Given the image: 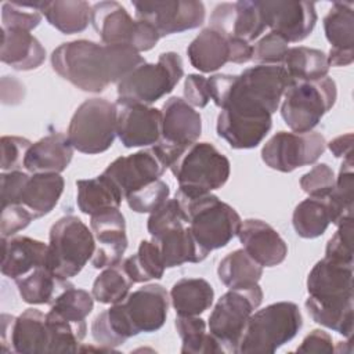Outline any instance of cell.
<instances>
[{
    "instance_id": "cell-1",
    "label": "cell",
    "mask_w": 354,
    "mask_h": 354,
    "mask_svg": "<svg viewBox=\"0 0 354 354\" xmlns=\"http://www.w3.org/2000/svg\"><path fill=\"white\" fill-rule=\"evenodd\" d=\"M144 62V57L129 46L100 44L86 39L62 43L51 54L53 69L87 93L104 91Z\"/></svg>"
},
{
    "instance_id": "cell-2",
    "label": "cell",
    "mask_w": 354,
    "mask_h": 354,
    "mask_svg": "<svg viewBox=\"0 0 354 354\" xmlns=\"http://www.w3.org/2000/svg\"><path fill=\"white\" fill-rule=\"evenodd\" d=\"M167 310V290L159 283H148L100 313L91 324V336L100 346L115 350L129 337L160 329Z\"/></svg>"
},
{
    "instance_id": "cell-3",
    "label": "cell",
    "mask_w": 354,
    "mask_h": 354,
    "mask_svg": "<svg viewBox=\"0 0 354 354\" xmlns=\"http://www.w3.org/2000/svg\"><path fill=\"white\" fill-rule=\"evenodd\" d=\"M307 292L304 306L313 321L350 339L353 335V264L324 257L307 277Z\"/></svg>"
},
{
    "instance_id": "cell-4",
    "label": "cell",
    "mask_w": 354,
    "mask_h": 354,
    "mask_svg": "<svg viewBox=\"0 0 354 354\" xmlns=\"http://www.w3.org/2000/svg\"><path fill=\"white\" fill-rule=\"evenodd\" d=\"M228 79L217 106L221 111L256 116L277 112L289 84L282 65H256Z\"/></svg>"
},
{
    "instance_id": "cell-5",
    "label": "cell",
    "mask_w": 354,
    "mask_h": 354,
    "mask_svg": "<svg viewBox=\"0 0 354 354\" xmlns=\"http://www.w3.org/2000/svg\"><path fill=\"white\" fill-rule=\"evenodd\" d=\"M183 207L185 223L198 242L207 253L224 248L238 235L241 217L236 210L213 194L184 196L176 192Z\"/></svg>"
},
{
    "instance_id": "cell-6",
    "label": "cell",
    "mask_w": 354,
    "mask_h": 354,
    "mask_svg": "<svg viewBox=\"0 0 354 354\" xmlns=\"http://www.w3.org/2000/svg\"><path fill=\"white\" fill-rule=\"evenodd\" d=\"M169 169L178 183L177 194L199 196L221 188L231 171L230 160L210 142H194L183 149Z\"/></svg>"
},
{
    "instance_id": "cell-7",
    "label": "cell",
    "mask_w": 354,
    "mask_h": 354,
    "mask_svg": "<svg viewBox=\"0 0 354 354\" xmlns=\"http://www.w3.org/2000/svg\"><path fill=\"white\" fill-rule=\"evenodd\" d=\"M301 325L303 318L297 304L290 301L268 304L249 317L235 354L275 353L297 335Z\"/></svg>"
},
{
    "instance_id": "cell-8",
    "label": "cell",
    "mask_w": 354,
    "mask_h": 354,
    "mask_svg": "<svg viewBox=\"0 0 354 354\" xmlns=\"http://www.w3.org/2000/svg\"><path fill=\"white\" fill-rule=\"evenodd\" d=\"M95 250L93 231L76 216H64L50 230L46 267L58 278L76 277Z\"/></svg>"
},
{
    "instance_id": "cell-9",
    "label": "cell",
    "mask_w": 354,
    "mask_h": 354,
    "mask_svg": "<svg viewBox=\"0 0 354 354\" xmlns=\"http://www.w3.org/2000/svg\"><path fill=\"white\" fill-rule=\"evenodd\" d=\"M337 90L332 77L290 82L283 93L281 116L295 133H308L336 102Z\"/></svg>"
},
{
    "instance_id": "cell-10",
    "label": "cell",
    "mask_w": 354,
    "mask_h": 354,
    "mask_svg": "<svg viewBox=\"0 0 354 354\" xmlns=\"http://www.w3.org/2000/svg\"><path fill=\"white\" fill-rule=\"evenodd\" d=\"M184 75L183 61L177 53H162L156 64L137 66L118 83L116 104L151 105L171 93Z\"/></svg>"
},
{
    "instance_id": "cell-11",
    "label": "cell",
    "mask_w": 354,
    "mask_h": 354,
    "mask_svg": "<svg viewBox=\"0 0 354 354\" xmlns=\"http://www.w3.org/2000/svg\"><path fill=\"white\" fill-rule=\"evenodd\" d=\"M118 105L105 98H90L77 106L69 126L68 140L73 149L95 155L111 148L116 137Z\"/></svg>"
},
{
    "instance_id": "cell-12",
    "label": "cell",
    "mask_w": 354,
    "mask_h": 354,
    "mask_svg": "<svg viewBox=\"0 0 354 354\" xmlns=\"http://www.w3.org/2000/svg\"><path fill=\"white\" fill-rule=\"evenodd\" d=\"M91 25L102 44L129 46L137 53L153 48L160 39L149 24L133 19L118 1H100L91 7Z\"/></svg>"
},
{
    "instance_id": "cell-13",
    "label": "cell",
    "mask_w": 354,
    "mask_h": 354,
    "mask_svg": "<svg viewBox=\"0 0 354 354\" xmlns=\"http://www.w3.org/2000/svg\"><path fill=\"white\" fill-rule=\"evenodd\" d=\"M263 301L259 285L248 289H230L214 304L209 315V332L221 343L225 353H235L241 333L254 310Z\"/></svg>"
},
{
    "instance_id": "cell-14",
    "label": "cell",
    "mask_w": 354,
    "mask_h": 354,
    "mask_svg": "<svg viewBox=\"0 0 354 354\" xmlns=\"http://www.w3.org/2000/svg\"><path fill=\"white\" fill-rule=\"evenodd\" d=\"M326 141L318 131H278L261 149L263 162L278 171L290 173L297 167L315 163L325 152Z\"/></svg>"
},
{
    "instance_id": "cell-15",
    "label": "cell",
    "mask_w": 354,
    "mask_h": 354,
    "mask_svg": "<svg viewBox=\"0 0 354 354\" xmlns=\"http://www.w3.org/2000/svg\"><path fill=\"white\" fill-rule=\"evenodd\" d=\"M169 167V159L155 144L127 156L116 158L102 171L120 191L123 198L129 194L159 180Z\"/></svg>"
},
{
    "instance_id": "cell-16",
    "label": "cell",
    "mask_w": 354,
    "mask_h": 354,
    "mask_svg": "<svg viewBox=\"0 0 354 354\" xmlns=\"http://www.w3.org/2000/svg\"><path fill=\"white\" fill-rule=\"evenodd\" d=\"M136 19L155 28L160 37L199 28L205 22V6L195 0L133 1Z\"/></svg>"
},
{
    "instance_id": "cell-17",
    "label": "cell",
    "mask_w": 354,
    "mask_h": 354,
    "mask_svg": "<svg viewBox=\"0 0 354 354\" xmlns=\"http://www.w3.org/2000/svg\"><path fill=\"white\" fill-rule=\"evenodd\" d=\"M162 134L156 144L167 156L169 166L202 133V119L192 105L180 97H170L162 106Z\"/></svg>"
},
{
    "instance_id": "cell-18",
    "label": "cell",
    "mask_w": 354,
    "mask_h": 354,
    "mask_svg": "<svg viewBox=\"0 0 354 354\" xmlns=\"http://www.w3.org/2000/svg\"><path fill=\"white\" fill-rule=\"evenodd\" d=\"M1 350L18 354L50 353V330L46 314L26 308L18 317L1 314Z\"/></svg>"
},
{
    "instance_id": "cell-19",
    "label": "cell",
    "mask_w": 354,
    "mask_h": 354,
    "mask_svg": "<svg viewBox=\"0 0 354 354\" xmlns=\"http://www.w3.org/2000/svg\"><path fill=\"white\" fill-rule=\"evenodd\" d=\"M259 7L266 26L288 43L308 37L317 22L315 4L311 1H259Z\"/></svg>"
},
{
    "instance_id": "cell-20",
    "label": "cell",
    "mask_w": 354,
    "mask_h": 354,
    "mask_svg": "<svg viewBox=\"0 0 354 354\" xmlns=\"http://www.w3.org/2000/svg\"><path fill=\"white\" fill-rule=\"evenodd\" d=\"M90 217V227L95 239V250L91 257L93 267L106 268L119 264L127 249L124 216L119 207H113Z\"/></svg>"
},
{
    "instance_id": "cell-21",
    "label": "cell",
    "mask_w": 354,
    "mask_h": 354,
    "mask_svg": "<svg viewBox=\"0 0 354 354\" xmlns=\"http://www.w3.org/2000/svg\"><path fill=\"white\" fill-rule=\"evenodd\" d=\"M116 136L126 148L152 147L162 134V112L142 104H116Z\"/></svg>"
},
{
    "instance_id": "cell-22",
    "label": "cell",
    "mask_w": 354,
    "mask_h": 354,
    "mask_svg": "<svg viewBox=\"0 0 354 354\" xmlns=\"http://www.w3.org/2000/svg\"><path fill=\"white\" fill-rule=\"evenodd\" d=\"M210 26L248 43L256 40L267 28L259 1L249 0L218 4L212 12Z\"/></svg>"
},
{
    "instance_id": "cell-23",
    "label": "cell",
    "mask_w": 354,
    "mask_h": 354,
    "mask_svg": "<svg viewBox=\"0 0 354 354\" xmlns=\"http://www.w3.org/2000/svg\"><path fill=\"white\" fill-rule=\"evenodd\" d=\"M238 238L246 253L261 267H274L286 259L288 246L285 241L263 220L248 218L242 221Z\"/></svg>"
},
{
    "instance_id": "cell-24",
    "label": "cell",
    "mask_w": 354,
    "mask_h": 354,
    "mask_svg": "<svg viewBox=\"0 0 354 354\" xmlns=\"http://www.w3.org/2000/svg\"><path fill=\"white\" fill-rule=\"evenodd\" d=\"M324 30L330 50L329 66H347L354 61V8L353 3L336 1L324 18Z\"/></svg>"
},
{
    "instance_id": "cell-25",
    "label": "cell",
    "mask_w": 354,
    "mask_h": 354,
    "mask_svg": "<svg viewBox=\"0 0 354 354\" xmlns=\"http://www.w3.org/2000/svg\"><path fill=\"white\" fill-rule=\"evenodd\" d=\"M272 126L271 115L256 116L221 111L217 116V136L234 149L256 148Z\"/></svg>"
},
{
    "instance_id": "cell-26",
    "label": "cell",
    "mask_w": 354,
    "mask_h": 354,
    "mask_svg": "<svg viewBox=\"0 0 354 354\" xmlns=\"http://www.w3.org/2000/svg\"><path fill=\"white\" fill-rule=\"evenodd\" d=\"M1 242L3 275L15 281L29 274L35 268L46 266L48 245L44 242L29 236L1 238Z\"/></svg>"
},
{
    "instance_id": "cell-27",
    "label": "cell",
    "mask_w": 354,
    "mask_h": 354,
    "mask_svg": "<svg viewBox=\"0 0 354 354\" xmlns=\"http://www.w3.org/2000/svg\"><path fill=\"white\" fill-rule=\"evenodd\" d=\"M232 46L234 37L209 26L191 41L187 54L195 69L209 73L232 61Z\"/></svg>"
},
{
    "instance_id": "cell-28",
    "label": "cell",
    "mask_w": 354,
    "mask_h": 354,
    "mask_svg": "<svg viewBox=\"0 0 354 354\" xmlns=\"http://www.w3.org/2000/svg\"><path fill=\"white\" fill-rule=\"evenodd\" d=\"M73 156V147L64 133L48 134L33 142L24 159V167L30 174L61 173Z\"/></svg>"
},
{
    "instance_id": "cell-29",
    "label": "cell",
    "mask_w": 354,
    "mask_h": 354,
    "mask_svg": "<svg viewBox=\"0 0 354 354\" xmlns=\"http://www.w3.org/2000/svg\"><path fill=\"white\" fill-rule=\"evenodd\" d=\"M44 58V47L30 32L1 28V62L15 71H32L39 68Z\"/></svg>"
},
{
    "instance_id": "cell-30",
    "label": "cell",
    "mask_w": 354,
    "mask_h": 354,
    "mask_svg": "<svg viewBox=\"0 0 354 354\" xmlns=\"http://www.w3.org/2000/svg\"><path fill=\"white\" fill-rule=\"evenodd\" d=\"M151 241L156 245L165 268L178 267L184 263H201L209 254L198 245L185 225L170 228Z\"/></svg>"
},
{
    "instance_id": "cell-31",
    "label": "cell",
    "mask_w": 354,
    "mask_h": 354,
    "mask_svg": "<svg viewBox=\"0 0 354 354\" xmlns=\"http://www.w3.org/2000/svg\"><path fill=\"white\" fill-rule=\"evenodd\" d=\"M65 181L58 173L30 174L17 203L25 206L35 218L48 214L64 192Z\"/></svg>"
},
{
    "instance_id": "cell-32",
    "label": "cell",
    "mask_w": 354,
    "mask_h": 354,
    "mask_svg": "<svg viewBox=\"0 0 354 354\" xmlns=\"http://www.w3.org/2000/svg\"><path fill=\"white\" fill-rule=\"evenodd\" d=\"M19 296L28 304H53L68 288L73 286L68 279L58 278L46 266L37 267L29 274L15 279Z\"/></svg>"
},
{
    "instance_id": "cell-33",
    "label": "cell",
    "mask_w": 354,
    "mask_h": 354,
    "mask_svg": "<svg viewBox=\"0 0 354 354\" xmlns=\"http://www.w3.org/2000/svg\"><path fill=\"white\" fill-rule=\"evenodd\" d=\"M77 207L82 213L93 216L106 209L119 207L123 195L118 187L104 174L94 178L77 180Z\"/></svg>"
},
{
    "instance_id": "cell-34",
    "label": "cell",
    "mask_w": 354,
    "mask_h": 354,
    "mask_svg": "<svg viewBox=\"0 0 354 354\" xmlns=\"http://www.w3.org/2000/svg\"><path fill=\"white\" fill-rule=\"evenodd\" d=\"M214 290L202 278H183L170 290L171 306L177 315H201L213 304Z\"/></svg>"
},
{
    "instance_id": "cell-35",
    "label": "cell",
    "mask_w": 354,
    "mask_h": 354,
    "mask_svg": "<svg viewBox=\"0 0 354 354\" xmlns=\"http://www.w3.org/2000/svg\"><path fill=\"white\" fill-rule=\"evenodd\" d=\"M41 14L51 26L65 35L83 32L91 24V6L84 0L46 1Z\"/></svg>"
},
{
    "instance_id": "cell-36",
    "label": "cell",
    "mask_w": 354,
    "mask_h": 354,
    "mask_svg": "<svg viewBox=\"0 0 354 354\" xmlns=\"http://www.w3.org/2000/svg\"><path fill=\"white\" fill-rule=\"evenodd\" d=\"M281 65L288 75L289 83L318 80L328 76L329 71L326 54L321 50L304 46L289 48Z\"/></svg>"
},
{
    "instance_id": "cell-37",
    "label": "cell",
    "mask_w": 354,
    "mask_h": 354,
    "mask_svg": "<svg viewBox=\"0 0 354 354\" xmlns=\"http://www.w3.org/2000/svg\"><path fill=\"white\" fill-rule=\"evenodd\" d=\"M217 275L228 289H248L259 285L263 267L245 249H236L218 263Z\"/></svg>"
},
{
    "instance_id": "cell-38",
    "label": "cell",
    "mask_w": 354,
    "mask_h": 354,
    "mask_svg": "<svg viewBox=\"0 0 354 354\" xmlns=\"http://www.w3.org/2000/svg\"><path fill=\"white\" fill-rule=\"evenodd\" d=\"M332 223L328 196H308L300 202L292 216V224L296 234L306 239L321 236Z\"/></svg>"
},
{
    "instance_id": "cell-39",
    "label": "cell",
    "mask_w": 354,
    "mask_h": 354,
    "mask_svg": "<svg viewBox=\"0 0 354 354\" xmlns=\"http://www.w3.org/2000/svg\"><path fill=\"white\" fill-rule=\"evenodd\" d=\"M174 326L181 339L184 354H223L221 343L206 332V322L199 315H177Z\"/></svg>"
},
{
    "instance_id": "cell-40",
    "label": "cell",
    "mask_w": 354,
    "mask_h": 354,
    "mask_svg": "<svg viewBox=\"0 0 354 354\" xmlns=\"http://www.w3.org/2000/svg\"><path fill=\"white\" fill-rule=\"evenodd\" d=\"M332 213V224L337 225L347 218H353L354 210V160L343 159L336 177L335 187L328 195Z\"/></svg>"
},
{
    "instance_id": "cell-41",
    "label": "cell",
    "mask_w": 354,
    "mask_h": 354,
    "mask_svg": "<svg viewBox=\"0 0 354 354\" xmlns=\"http://www.w3.org/2000/svg\"><path fill=\"white\" fill-rule=\"evenodd\" d=\"M120 264L133 283L160 279L166 270L152 241H141L137 253L122 260Z\"/></svg>"
},
{
    "instance_id": "cell-42",
    "label": "cell",
    "mask_w": 354,
    "mask_h": 354,
    "mask_svg": "<svg viewBox=\"0 0 354 354\" xmlns=\"http://www.w3.org/2000/svg\"><path fill=\"white\" fill-rule=\"evenodd\" d=\"M133 281L129 278L122 264L104 268L95 278L91 289L94 300L102 304H115L122 301L130 292Z\"/></svg>"
},
{
    "instance_id": "cell-43",
    "label": "cell",
    "mask_w": 354,
    "mask_h": 354,
    "mask_svg": "<svg viewBox=\"0 0 354 354\" xmlns=\"http://www.w3.org/2000/svg\"><path fill=\"white\" fill-rule=\"evenodd\" d=\"M94 297L84 289L71 286L65 289L51 304L50 311L75 325L87 326L86 317L93 311Z\"/></svg>"
},
{
    "instance_id": "cell-44",
    "label": "cell",
    "mask_w": 354,
    "mask_h": 354,
    "mask_svg": "<svg viewBox=\"0 0 354 354\" xmlns=\"http://www.w3.org/2000/svg\"><path fill=\"white\" fill-rule=\"evenodd\" d=\"M46 1H7L1 7L4 29H19L30 32L41 21V10Z\"/></svg>"
},
{
    "instance_id": "cell-45",
    "label": "cell",
    "mask_w": 354,
    "mask_h": 354,
    "mask_svg": "<svg viewBox=\"0 0 354 354\" xmlns=\"http://www.w3.org/2000/svg\"><path fill=\"white\" fill-rule=\"evenodd\" d=\"M169 185L162 180H156L129 194L124 199L129 207L136 213H152L169 199Z\"/></svg>"
},
{
    "instance_id": "cell-46",
    "label": "cell",
    "mask_w": 354,
    "mask_h": 354,
    "mask_svg": "<svg viewBox=\"0 0 354 354\" xmlns=\"http://www.w3.org/2000/svg\"><path fill=\"white\" fill-rule=\"evenodd\" d=\"M185 224V216L183 207L177 198L167 199L160 207L152 212L148 217L147 230L151 238L158 236L159 234Z\"/></svg>"
},
{
    "instance_id": "cell-47",
    "label": "cell",
    "mask_w": 354,
    "mask_h": 354,
    "mask_svg": "<svg viewBox=\"0 0 354 354\" xmlns=\"http://www.w3.org/2000/svg\"><path fill=\"white\" fill-rule=\"evenodd\" d=\"M288 44L283 37L270 32L253 46L252 61L257 62V65H281L289 50Z\"/></svg>"
},
{
    "instance_id": "cell-48",
    "label": "cell",
    "mask_w": 354,
    "mask_h": 354,
    "mask_svg": "<svg viewBox=\"0 0 354 354\" xmlns=\"http://www.w3.org/2000/svg\"><path fill=\"white\" fill-rule=\"evenodd\" d=\"M335 173L326 163L315 165L310 171L301 176L300 187L310 196H328L335 187Z\"/></svg>"
},
{
    "instance_id": "cell-49",
    "label": "cell",
    "mask_w": 354,
    "mask_h": 354,
    "mask_svg": "<svg viewBox=\"0 0 354 354\" xmlns=\"http://www.w3.org/2000/svg\"><path fill=\"white\" fill-rule=\"evenodd\" d=\"M325 257L353 264V218L337 224V231L326 243Z\"/></svg>"
},
{
    "instance_id": "cell-50",
    "label": "cell",
    "mask_w": 354,
    "mask_h": 354,
    "mask_svg": "<svg viewBox=\"0 0 354 354\" xmlns=\"http://www.w3.org/2000/svg\"><path fill=\"white\" fill-rule=\"evenodd\" d=\"M1 145V170L14 171L24 167L25 155L32 145L28 138L17 136H3L0 140Z\"/></svg>"
},
{
    "instance_id": "cell-51",
    "label": "cell",
    "mask_w": 354,
    "mask_h": 354,
    "mask_svg": "<svg viewBox=\"0 0 354 354\" xmlns=\"http://www.w3.org/2000/svg\"><path fill=\"white\" fill-rule=\"evenodd\" d=\"M0 218V232L1 238H11L21 230L26 228L30 221L36 220L35 216L22 205L11 203L1 207Z\"/></svg>"
},
{
    "instance_id": "cell-52",
    "label": "cell",
    "mask_w": 354,
    "mask_h": 354,
    "mask_svg": "<svg viewBox=\"0 0 354 354\" xmlns=\"http://www.w3.org/2000/svg\"><path fill=\"white\" fill-rule=\"evenodd\" d=\"M184 98L192 106L205 108L210 101L207 79L196 73L188 75L184 82Z\"/></svg>"
},
{
    "instance_id": "cell-53",
    "label": "cell",
    "mask_w": 354,
    "mask_h": 354,
    "mask_svg": "<svg viewBox=\"0 0 354 354\" xmlns=\"http://www.w3.org/2000/svg\"><path fill=\"white\" fill-rule=\"evenodd\" d=\"M29 174L21 170L1 173V207L17 203Z\"/></svg>"
},
{
    "instance_id": "cell-54",
    "label": "cell",
    "mask_w": 354,
    "mask_h": 354,
    "mask_svg": "<svg viewBox=\"0 0 354 354\" xmlns=\"http://www.w3.org/2000/svg\"><path fill=\"white\" fill-rule=\"evenodd\" d=\"M297 353H333L332 337L322 329H313L296 348Z\"/></svg>"
},
{
    "instance_id": "cell-55",
    "label": "cell",
    "mask_w": 354,
    "mask_h": 354,
    "mask_svg": "<svg viewBox=\"0 0 354 354\" xmlns=\"http://www.w3.org/2000/svg\"><path fill=\"white\" fill-rule=\"evenodd\" d=\"M25 95V87L24 84L14 79L12 76H4L1 79V101L3 104L15 105L19 104L24 100Z\"/></svg>"
},
{
    "instance_id": "cell-56",
    "label": "cell",
    "mask_w": 354,
    "mask_h": 354,
    "mask_svg": "<svg viewBox=\"0 0 354 354\" xmlns=\"http://www.w3.org/2000/svg\"><path fill=\"white\" fill-rule=\"evenodd\" d=\"M326 145L336 158H343V159L353 158V134L351 133L339 136L332 141H329Z\"/></svg>"
}]
</instances>
